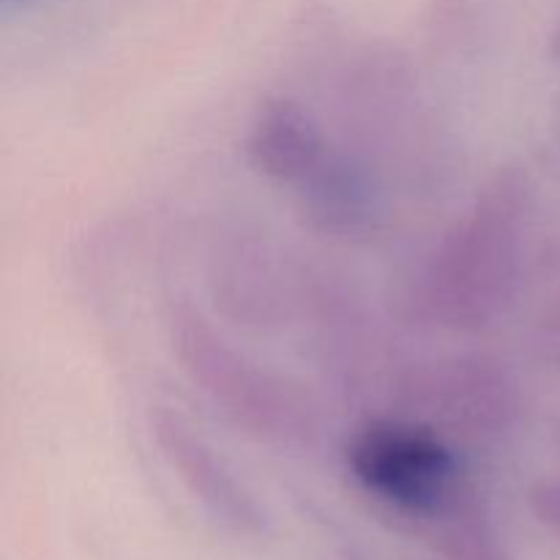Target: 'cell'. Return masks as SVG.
I'll list each match as a JSON object with an SVG mask.
<instances>
[{"label":"cell","instance_id":"8","mask_svg":"<svg viewBox=\"0 0 560 560\" xmlns=\"http://www.w3.org/2000/svg\"><path fill=\"white\" fill-rule=\"evenodd\" d=\"M530 512L536 514L541 525L552 534L560 536V481L558 479H545L539 485L530 487Z\"/></svg>","mask_w":560,"mask_h":560},{"label":"cell","instance_id":"5","mask_svg":"<svg viewBox=\"0 0 560 560\" xmlns=\"http://www.w3.org/2000/svg\"><path fill=\"white\" fill-rule=\"evenodd\" d=\"M151 435L180 485L219 525L238 536L266 534L268 517L260 503L184 416L159 408L151 416Z\"/></svg>","mask_w":560,"mask_h":560},{"label":"cell","instance_id":"2","mask_svg":"<svg viewBox=\"0 0 560 560\" xmlns=\"http://www.w3.org/2000/svg\"><path fill=\"white\" fill-rule=\"evenodd\" d=\"M246 153L257 173L293 191L315 228L334 235H361L375 224L377 195L366 173L293 98L273 96L257 107Z\"/></svg>","mask_w":560,"mask_h":560},{"label":"cell","instance_id":"1","mask_svg":"<svg viewBox=\"0 0 560 560\" xmlns=\"http://www.w3.org/2000/svg\"><path fill=\"white\" fill-rule=\"evenodd\" d=\"M530 191L514 167L492 175L441 235L416 279V306L454 331H479L517 299Z\"/></svg>","mask_w":560,"mask_h":560},{"label":"cell","instance_id":"3","mask_svg":"<svg viewBox=\"0 0 560 560\" xmlns=\"http://www.w3.org/2000/svg\"><path fill=\"white\" fill-rule=\"evenodd\" d=\"M167 334L180 372L238 430L279 446L310 443L317 419L299 383L246 355L184 299L170 304Z\"/></svg>","mask_w":560,"mask_h":560},{"label":"cell","instance_id":"4","mask_svg":"<svg viewBox=\"0 0 560 560\" xmlns=\"http://www.w3.org/2000/svg\"><path fill=\"white\" fill-rule=\"evenodd\" d=\"M345 457L361 490L430 528L476 495L448 438L419 419L366 421Z\"/></svg>","mask_w":560,"mask_h":560},{"label":"cell","instance_id":"7","mask_svg":"<svg viewBox=\"0 0 560 560\" xmlns=\"http://www.w3.org/2000/svg\"><path fill=\"white\" fill-rule=\"evenodd\" d=\"M430 530L438 552L448 560H509L476 495Z\"/></svg>","mask_w":560,"mask_h":560},{"label":"cell","instance_id":"6","mask_svg":"<svg viewBox=\"0 0 560 560\" xmlns=\"http://www.w3.org/2000/svg\"><path fill=\"white\" fill-rule=\"evenodd\" d=\"M416 410H427L424 424H443L470 435H498L517 416V386L498 364L485 359H454L435 364L408 386ZM443 432V430H441Z\"/></svg>","mask_w":560,"mask_h":560}]
</instances>
